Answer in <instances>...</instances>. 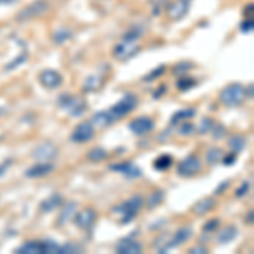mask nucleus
<instances>
[{"label": "nucleus", "mask_w": 254, "mask_h": 254, "mask_svg": "<svg viewBox=\"0 0 254 254\" xmlns=\"http://www.w3.org/2000/svg\"><path fill=\"white\" fill-rule=\"evenodd\" d=\"M95 137V127L92 126V122H80L75 129L69 134V141L75 144H87L92 139Z\"/></svg>", "instance_id": "obj_8"}, {"label": "nucleus", "mask_w": 254, "mask_h": 254, "mask_svg": "<svg viewBox=\"0 0 254 254\" xmlns=\"http://www.w3.org/2000/svg\"><path fill=\"white\" fill-rule=\"evenodd\" d=\"M222 156H224V151L220 147H210L205 154V159H207V165L210 166H215L222 161Z\"/></svg>", "instance_id": "obj_34"}, {"label": "nucleus", "mask_w": 254, "mask_h": 254, "mask_svg": "<svg viewBox=\"0 0 254 254\" xmlns=\"http://www.w3.org/2000/svg\"><path fill=\"white\" fill-rule=\"evenodd\" d=\"M154 127V121L147 116H141V117H136L129 122V130L136 136H147L149 132H153Z\"/></svg>", "instance_id": "obj_13"}, {"label": "nucleus", "mask_w": 254, "mask_h": 254, "mask_svg": "<svg viewBox=\"0 0 254 254\" xmlns=\"http://www.w3.org/2000/svg\"><path fill=\"white\" fill-rule=\"evenodd\" d=\"M195 64L191 63V61H182V63H178V64H175L173 66V75H176V76H180V75H185L187 71H190L191 68H193Z\"/></svg>", "instance_id": "obj_38"}, {"label": "nucleus", "mask_w": 254, "mask_h": 254, "mask_svg": "<svg viewBox=\"0 0 254 254\" xmlns=\"http://www.w3.org/2000/svg\"><path fill=\"white\" fill-rule=\"evenodd\" d=\"M165 73H166V64H159V66H156L154 69H151L149 73H146V75L142 76V81H144V83H149V81L158 80L159 76H163Z\"/></svg>", "instance_id": "obj_36"}, {"label": "nucleus", "mask_w": 254, "mask_h": 254, "mask_svg": "<svg viewBox=\"0 0 254 254\" xmlns=\"http://www.w3.org/2000/svg\"><path fill=\"white\" fill-rule=\"evenodd\" d=\"M219 100L222 102L225 107H239L246 100V87L241 83H229L220 90Z\"/></svg>", "instance_id": "obj_3"}, {"label": "nucleus", "mask_w": 254, "mask_h": 254, "mask_svg": "<svg viewBox=\"0 0 254 254\" xmlns=\"http://www.w3.org/2000/svg\"><path fill=\"white\" fill-rule=\"evenodd\" d=\"M219 227H220V219H217V217H214V219L207 220L205 225L202 227V231H203V234H212V232H217V231H219Z\"/></svg>", "instance_id": "obj_40"}, {"label": "nucleus", "mask_w": 254, "mask_h": 254, "mask_svg": "<svg viewBox=\"0 0 254 254\" xmlns=\"http://www.w3.org/2000/svg\"><path fill=\"white\" fill-rule=\"evenodd\" d=\"M48 10H49L48 0H34V2L27 3L26 7H22V9L17 12L15 20L20 24H26V22H29V20H34L41 17V15H44Z\"/></svg>", "instance_id": "obj_4"}, {"label": "nucleus", "mask_w": 254, "mask_h": 254, "mask_svg": "<svg viewBox=\"0 0 254 254\" xmlns=\"http://www.w3.org/2000/svg\"><path fill=\"white\" fill-rule=\"evenodd\" d=\"M51 39H53V43H55V44L63 46V44H66L68 41L73 39V31L68 29V27H60V29H56L55 32H53Z\"/></svg>", "instance_id": "obj_26"}, {"label": "nucleus", "mask_w": 254, "mask_h": 254, "mask_svg": "<svg viewBox=\"0 0 254 254\" xmlns=\"http://www.w3.org/2000/svg\"><path fill=\"white\" fill-rule=\"evenodd\" d=\"M196 116V109H182V110H176V112L171 116L170 119V124L171 126H178L180 122H185V121H190L191 117Z\"/></svg>", "instance_id": "obj_25"}, {"label": "nucleus", "mask_w": 254, "mask_h": 254, "mask_svg": "<svg viewBox=\"0 0 254 254\" xmlns=\"http://www.w3.org/2000/svg\"><path fill=\"white\" fill-rule=\"evenodd\" d=\"M38 80L41 83V87L46 88V90H56L63 85V75L58 71V69H53V68H46L43 71H39Z\"/></svg>", "instance_id": "obj_10"}, {"label": "nucleus", "mask_w": 254, "mask_h": 254, "mask_svg": "<svg viewBox=\"0 0 254 254\" xmlns=\"http://www.w3.org/2000/svg\"><path fill=\"white\" fill-rule=\"evenodd\" d=\"M236 161H237V154H236V153L224 154V156H222V163H224L225 166H232V165H236Z\"/></svg>", "instance_id": "obj_46"}, {"label": "nucleus", "mask_w": 254, "mask_h": 254, "mask_svg": "<svg viewBox=\"0 0 254 254\" xmlns=\"http://www.w3.org/2000/svg\"><path fill=\"white\" fill-rule=\"evenodd\" d=\"M144 31H146V27L142 26V24H132L129 29H126V32L122 34L121 41H126V43H136L137 39L142 38Z\"/></svg>", "instance_id": "obj_24"}, {"label": "nucleus", "mask_w": 254, "mask_h": 254, "mask_svg": "<svg viewBox=\"0 0 254 254\" xmlns=\"http://www.w3.org/2000/svg\"><path fill=\"white\" fill-rule=\"evenodd\" d=\"M210 134L214 136L215 141H219V139H222L225 136V127L222 124H215V122H214V127H212Z\"/></svg>", "instance_id": "obj_44"}, {"label": "nucleus", "mask_w": 254, "mask_h": 254, "mask_svg": "<svg viewBox=\"0 0 254 254\" xmlns=\"http://www.w3.org/2000/svg\"><path fill=\"white\" fill-rule=\"evenodd\" d=\"M249 191H251V182L248 180V182H243L239 187H237V190L234 191V195H236V198H244V196L248 195Z\"/></svg>", "instance_id": "obj_41"}, {"label": "nucleus", "mask_w": 254, "mask_h": 254, "mask_svg": "<svg viewBox=\"0 0 254 254\" xmlns=\"http://www.w3.org/2000/svg\"><path fill=\"white\" fill-rule=\"evenodd\" d=\"M237 236H239V229L236 225H225L222 229L219 227V231H217V243L222 246L231 244Z\"/></svg>", "instance_id": "obj_21"}, {"label": "nucleus", "mask_w": 254, "mask_h": 254, "mask_svg": "<svg viewBox=\"0 0 254 254\" xmlns=\"http://www.w3.org/2000/svg\"><path fill=\"white\" fill-rule=\"evenodd\" d=\"M166 92H168V85H165V83L159 85V87L156 88V92H153V98H156L158 100V98H161Z\"/></svg>", "instance_id": "obj_47"}, {"label": "nucleus", "mask_w": 254, "mask_h": 254, "mask_svg": "<svg viewBox=\"0 0 254 254\" xmlns=\"http://www.w3.org/2000/svg\"><path fill=\"white\" fill-rule=\"evenodd\" d=\"M90 122H92V126L95 127V129H105V127L112 126L116 121H114V117L110 116L109 110H102V112L93 114V117Z\"/></svg>", "instance_id": "obj_23"}, {"label": "nucleus", "mask_w": 254, "mask_h": 254, "mask_svg": "<svg viewBox=\"0 0 254 254\" xmlns=\"http://www.w3.org/2000/svg\"><path fill=\"white\" fill-rule=\"evenodd\" d=\"M109 170L114 171V173H119V175L126 176L127 180H136V178H141V176H142L141 166L134 165V163H130V161L114 163V165L109 166Z\"/></svg>", "instance_id": "obj_12"}, {"label": "nucleus", "mask_w": 254, "mask_h": 254, "mask_svg": "<svg viewBox=\"0 0 254 254\" xmlns=\"http://www.w3.org/2000/svg\"><path fill=\"white\" fill-rule=\"evenodd\" d=\"M17 0H0V5H12V3H15Z\"/></svg>", "instance_id": "obj_53"}, {"label": "nucleus", "mask_w": 254, "mask_h": 254, "mask_svg": "<svg viewBox=\"0 0 254 254\" xmlns=\"http://www.w3.org/2000/svg\"><path fill=\"white\" fill-rule=\"evenodd\" d=\"M61 207H63V208H61V212H60L58 224L63 225V224H66L68 220H71V217H73V214H75V210H76V203L71 202V203H66V205L63 203Z\"/></svg>", "instance_id": "obj_31"}, {"label": "nucleus", "mask_w": 254, "mask_h": 254, "mask_svg": "<svg viewBox=\"0 0 254 254\" xmlns=\"http://www.w3.org/2000/svg\"><path fill=\"white\" fill-rule=\"evenodd\" d=\"M246 146H248V139L244 136H241V134H234V136L229 137V147H231L232 153H236V154L243 153L246 149Z\"/></svg>", "instance_id": "obj_28"}, {"label": "nucleus", "mask_w": 254, "mask_h": 254, "mask_svg": "<svg viewBox=\"0 0 254 254\" xmlns=\"http://www.w3.org/2000/svg\"><path fill=\"white\" fill-rule=\"evenodd\" d=\"M17 254H60V244L51 239L26 241L15 249Z\"/></svg>", "instance_id": "obj_2"}, {"label": "nucleus", "mask_w": 254, "mask_h": 254, "mask_svg": "<svg viewBox=\"0 0 254 254\" xmlns=\"http://www.w3.org/2000/svg\"><path fill=\"white\" fill-rule=\"evenodd\" d=\"M165 196L166 193L163 190H154L153 193L147 196V202H146V207L149 208V210H153V208H156L161 205L163 202H165Z\"/></svg>", "instance_id": "obj_32"}, {"label": "nucleus", "mask_w": 254, "mask_h": 254, "mask_svg": "<svg viewBox=\"0 0 254 254\" xmlns=\"http://www.w3.org/2000/svg\"><path fill=\"white\" fill-rule=\"evenodd\" d=\"M58 105H60V109L66 110L69 116H73V117H80L81 114L87 110V102L81 97L71 95V93H63V95L58 98Z\"/></svg>", "instance_id": "obj_6"}, {"label": "nucleus", "mask_w": 254, "mask_h": 254, "mask_svg": "<svg viewBox=\"0 0 254 254\" xmlns=\"http://www.w3.org/2000/svg\"><path fill=\"white\" fill-rule=\"evenodd\" d=\"M244 17H253V3L244 7Z\"/></svg>", "instance_id": "obj_50"}, {"label": "nucleus", "mask_w": 254, "mask_h": 254, "mask_svg": "<svg viewBox=\"0 0 254 254\" xmlns=\"http://www.w3.org/2000/svg\"><path fill=\"white\" fill-rule=\"evenodd\" d=\"M212 127H214V121H212L210 117H205V119H202L200 126L196 127V132L202 134V136H205V134H210Z\"/></svg>", "instance_id": "obj_39"}, {"label": "nucleus", "mask_w": 254, "mask_h": 254, "mask_svg": "<svg viewBox=\"0 0 254 254\" xmlns=\"http://www.w3.org/2000/svg\"><path fill=\"white\" fill-rule=\"evenodd\" d=\"M3 112H5V109H3V107H0V114H3Z\"/></svg>", "instance_id": "obj_55"}, {"label": "nucleus", "mask_w": 254, "mask_h": 254, "mask_svg": "<svg viewBox=\"0 0 254 254\" xmlns=\"http://www.w3.org/2000/svg\"><path fill=\"white\" fill-rule=\"evenodd\" d=\"M180 2H183V3H188V5H190V3H191V0H180Z\"/></svg>", "instance_id": "obj_54"}, {"label": "nucleus", "mask_w": 254, "mask_h": 254, "mask_svg": "<svg viewBox=\"0 0 254 254\" xmlns=\"http://www.w3.org/2000/svg\"><path fill=\"white\" fill-rule=\"evenodd\" d=\"M63 203H64L63 195H61V193H51L48 198H44L43 202L39 203V210L43 212V214H51V212L61 208Z\"/></svg>", "instance_id": "obj_19"}, {"label": "nucleus", "mask_w": 254, "mask_h": 254, "mask_svg": "<svg viewBox=\"0 0 254 254\" xmlns=\"http://www.w3.org/2000/svg\"><path fill=\"white\" fill-rule=\"evenodd\" d=\"M71 253H81V248L78 244H71V243L60 246V254H71Z\"/></svg>", "instance_id": "obj_43"}, {"label": "nucleus", "mask_w": 254, "mask_h": 254, "mask_svg": "<svg viewBox=\"0 0 254 254\" xmlns=\"http://www.w3.org/2000/svg\"><path fill=\"white\" fill-rule=\"evenodd\" d=\"M141 53V46H137L136 43H126V41H121L116 46L112 48V58L117 61H129L132 60L134 56H137Z\"/></svg>", "instance_id": "obj_9"}, {"label": "nucleus", "mask_w": 254, "mask_h": 254, "mask_svg": "<svg viewBox=\"0 0 254 254\" xmlns=\"http://www.w3.org/2000/svg\"><path fill=\"white\" fill-rule=\"evenodd\" d=\"M188 9H190V5L188 3H183V2H180V0H176V2H171V3H168V7H166V15L170 17L171 20H182L185 15L188 14Z\"/></svg>", "instance_id": "obj_20"}, {"label": "nucleus", "mask_w": 254, "mask_h": 254, "mask_svg": "<svg viewBox=\"0 0 254 254\" xmlns=\"http://www.w3.org/2000/svg\"><path fill=\"white\" fill-rule=\"evenodd\" d=\"M191 237H193V229H191L190 225H183V227H180L178 231H176L175 234L168 239L166 253H170L173 248H178V246H183L185 243H188Z\"/></svg>", "instance_id": "obj_15"}, {"label": "nucleus", "mask_w": 254, "mask_h": 254, "mask_svg": "<svg viewBox=\"0 0 254 254\" xmlns=\"http://www.w3.org/2000/svg\"><path fill=\"white\" fill-rule=\"evenodd\" d=\"M229 187H231V182H229V180H225V182H222L219 187L215 188V195H222Z\"/></svg>", "instance_id": "obj_49"}, {"label": "nucleus", "mask_w": 254, "mask_h": 254, "mask_svg": "<svg viewBox=\"0 0 254 254\" xmlns=\"http://www.w3.org/2000/svg\"><path fill=\"white\" fill-rule=\"evenodd\" d=\"M253 219H254V214H253V210H249V214L246 215V219H244V222L248 224V225H253Z\"/></svg>", "instance_id": "obj_51"}, {"label": "nucleus", "mask_w": 254, "mask_h": 254, "mask_svg": "<svg viewBox=\"0 0 254 254\" xmlns=\"http://www.w3.org/2000/svg\"><path fill=\"white\" fill-rule=\"evenodd\" d=\"M105 81H107V76L102 75V73H95V75H88L85 78L83 85H81V90L85 93H95V92H100L104 88Z\"/></svg>", "instance_id": "obj_18"}, {"label": "nucleus", "mask_w": 254, "mask_h": 254, "mask_svg": "<svg viewBox=\"0 0 254 254\" xmlns=\"http://www.w3.org/2000/svg\"><path fill=\"white\" fill-rule=\"evenodd\" d=\"M173 166V156L171 154H159V156L153 161V168L156 171H168Z\"/></svg>", "instance_id": "obj_29"}, {"label": "nucleus", "mask_w": 254, "mask_h": 254, "mask_svg": "<svg viewBox=\"0 0 254 254\" xmlns=\"http://www.w3.org/2000/svg\"><path fill=\"white\" fill-rule=\"evenodd\" d=\"M53 171H55V165H53V163L38 161L34 166L27 168L24 176H26V178H31V180H36V178H44V176L51 175Z\"/></svg>", "instance_id": "obj_17"}, {"label": "nucleus", "mask_w": 254, "mask_h": 254, "mask_svg": "<svg viewBox=\"0 0 254 254\" xmlns=\"http://www.w3.org/2000/svg\"><path fill=\"white\" fill-rule=\"evenodd\" d=\"M188 253H190V254H207L208 249L203 244H198V246H195V248H191Z\"/></svg>", "instance_id": "obj_48"}, {"label": "nucleus", "mask_w": 254, "mask_h": 254, "mask_svg": "<svg viewBox=\"0 0 254 254\" xmlns=\"http://www.w3.org/2000/svg\"><path fill=\"white\" fill-rule=\"evenodd\" d=\"M144 207V196L142 195H132L126 200V202L119 203L112 208V214L119 217V224L121 225H127L129 222H132L137 217L139 210Z\"/></svg>", "instance_id": "obj_1"}, {"label": "nucleus", "mask_w": 254, "mask_h": 254, "mask_svg": "<svg viewBox=\"0 0 254 254\" xmlns=\"http://www.w3.org/2000/svg\"><path fill=\"white\" fill-rule=\"evenodd\" d=\"M246 98H253V83L246 87Z\"/></svg>", "instance_id": "obj_52"}, {"label": "nucleus", "mask_w": 254, "mask_h": 254, "mask_svg": "<svg viewBox=\"0 0 254 254\" xmlns=\"http://www.w3.org/2000/svg\"><path fill=\"white\" fill-rule=\"evenodd\" d=\"M137 104H139V100L134 93H126V95H122L121 100L116 102V104L109 109V112H110V116L114 117V121H121L122 117L129 116V114L137 107Z\"/></svg>", "instance_id": "obj_5"}, {"label": "nucleus", "mask_w": 254, "mask_h": 254, "mask_svg": "<svg viewBox=\"0 0 254 254\" xmlns=\"http://www.w3.org/2000/svg\"><path fill=\"white\" fill-rule=\"evenodd\" d=\"M142 251H144V246H142V243H139L137 239H134V234L122 237L116 244L117 254H141Z\"/></svg>", "instance_id": "obj_14"}, {"label": "nucleus", "mask_w": 254, "mask_h": 254, "mask_svg": "<svg viewBox=\"0 0 254 254\" xmlns=\"http://www.w3.org/2000/svg\"><path fill=\"white\" fill-rule=\"evenodd\" d=\"M32 158H34L36 161L53 163L56 158H58V147L53 144V142L44 141V142H41V144H38L34 147V151H32Z\"/></svg>", "instance_id": "obj_11"}, {"label": "nucleus", "mask_w": 254, "mask_h": 254, "mask_svg": "<svg viewBox=\"0 0 254 254\" xmlns=\"http://www.w3.org/2000/svg\"><path fill=\"white\" fill-rule=\"evenodd\" d=\"M97 222V212H95V208H92V207H87V208H83V210H80V212H76V215H75V224H76V227H80V229H92L93 225H95Z\"/></svg>", "instance_id": "obj_16"}, {"label": "nucleus", "mask_w": 254, "mask_h": 254, "mask_svg": "<svg viewBox=\"0 0 254 254\" xmlns=\"http://www.w3.org/2000/svg\"><path fill=\"white\" fill-rule=\"evenodd\" d=\"M196 81L193 76H190V75H180L178 76V80H176V88L180 90V92H188V90H191L193 87H196Z\"/></svg>", "instance_id": "obj_30"}, {"label": "nucleus", "mask_w": 254, "mask_h": 254, "mask_svg": "<svg viewBox=\"0 0 254 254\" xmlns=\"http://www.w3.org/2000/svg\"><path fill=\"white\" fill-rule=\"evenodd\" d=\"M200 170H202V161H200V158L196 154H188L176 166V173L182 178H191V176L198 175Z\"/></svg>", "instance_id": "obj_7"}, {"label": "nucleus", "mask_w": 254, "mask_h": 254, "mask_svg": "<svg viewBox=\"0 0 254 254\" xmlns=\"http://www.w3.org/2000/svg\"><path fill=\"white\" fill-rule=\"evenodd\" d=\"M215 205H217V200L214 196H205V198H200L198 202L191 207V212H193L195 215H205L208 212L214 210Z\"/></svg>", "instance_id": "obj_22"}, {"label": "nucleus", "mask_w": 254, "mask_h": 254, "mask_svg": "<svg viewBox=\"0 0 254 254\" xmlns=\"http://www.w3.org/2000/svg\"><path fill=\"white\" fill-rule=\"evenodd\" d=\"M109 158V153L104 149V147H92V149L87 153V159L90 163H100V161H105Z\"/></svg>", "instance_id": "obj_33"}, {"label": "nucleus", "mask_w": 254, "mask_h": 254, "mask_svg": "<svg viewBox=\"0 0 254 254\" xmlns=\"http://www.w3.org/2000/svg\"><path fill=\"white\" fill-rule=\"evenodd\" d=\"M27 60H29V51H27V48L24 46L22 51H20V55L15 56L14 60H10L9 63L3 66V69H5V71H14V69H17L19 66H22L24 63H27Z\"/></svg>", "instance_id": "obj_27"}, {"label": "nucleus", "mask_w": 254, "mask_h": 254, "mask_svg": "<svg viewBox=\"0 0 254 254\" xmlns=\"http://www.w3.org/2000/svg\"><path fill=\"white\" fill-rule=\"evenodd\" d=\"M239 31L243 32V34H253V31H254L253 17H244L243 22L239 24Z\"/></svg>", "instance_id": "obj_42"}, {"label": "nucleus", "mask_w": 254, "mask_h": 254, "mask_svg": "<svg viewBox=\"0 0 254 254\" xmlns=\"http://www.w3.org/2000/svg\"><path fill=\"white\" fill-rule=\"evenodd\" d=\"M168 0H151V14L154 15V17H158V15H161L163 12L166 10V7H168Z\"/></svg>", "instance_id": "obj_37"}, {"label": "nucleus", "mask_w": 254, "mask_h": 254, "mask_svg": "<svg viewBox=\"0 0 254 254\" xmlns=\"http://www.w3.org/2000/svg\"><path fill=\"white\" fill-rule=\"evenodd\" d=\"M14 165V159L12 158H7V159H3L2 163H0V178H2L3 175L7 173V171H9V168Z\"/></svg>", "instance_id": "obj_45"}, {"label": "nucleus", "mask_w": 254, "mask_h": 254, "mask_svg": "<svg viewBox=\"0 0 254 254\" xmlns=\"http://www.w3.org/2000/svg\"><path fill=\"white\" fill-rule=\"evenodd\" d=\"M176 127H178V130H176V132H178L180 136H183V137H190V136H193V134L196 132V126L191 124L190 121L180 122Z\"/></svg>", "instance_id": "obj_35"}]
</instances>
